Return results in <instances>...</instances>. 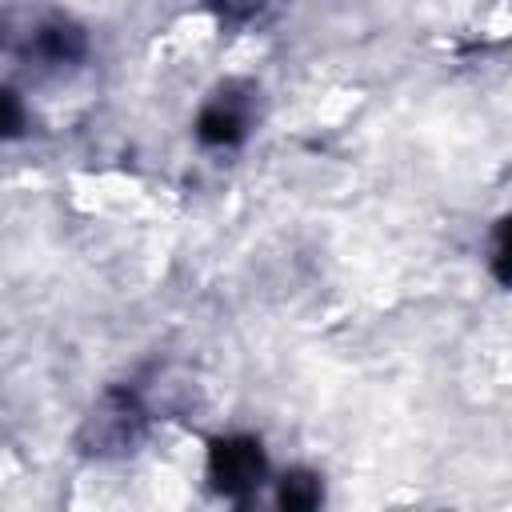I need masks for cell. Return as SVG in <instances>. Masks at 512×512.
<instances>
[{
	"label": "cell",
	"instance_id": "obj_4",
	"mask_svg": "<svg viewBox=\"0 0 512 512\" xmlns=\"http://www.w3.org/2000/svg\"><path fill=\"white\" fill-rule=\"evenodd\" d=\"M496 260H500V276H504V280H512V220H508V228H504V236H500Z\"/></svg>",
	"mask_w": 512,
	"mask_h": 512
},
{
	"label": "cell",
	"instance_id": "obj_1",
	"mask_svg": "<svg viewBox=\"0 0 512 512\" xmlns=\"http://www.w3.org/2000/svg\"><path fill=\"white\" fill-rule=\"evenodd\" d=\"M216 472H220V484H224L228 492L248 488V484L256 480V472H260V456H256V448H248V444H228V448L216 452Z\"/></svg>",
	"mask_w": 512,
	"mask_h": 512
},
{
	"label": "cell",
	"instance_id": "obj_3",
	"mask_svg": "<svg viewBox=\"0 0 512 512\" xmlns=\"http://www.w3.org/2000/svg\"><path fill=\"white\" fill-rule=\"evenodd\" d=\"M316 500H320V488H316L312 480H288V484H284V508H292V512H312Z\"/></svg>",
	"mask_w": 512,
	"mask_h": 512
},
{
	"label": "cell",
	"instance_id": "obj_2",
	"mask_svg": "<svg viewBox=\"0 0 512 512\" xmlns=\"http://www.w3.org/2000/svg\"><path fill=\"white\" fill-rule=\"evenodd\" d=\"M240 128H244V116H240L236 108H228V104L208 108L204 120H200V136L212 140V144H228V140H236Z\"/></svg>",
	"mask_w": 512,
	"mask_h": 512
}]
</instances>
